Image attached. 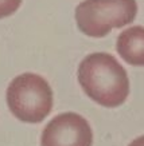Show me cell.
Instances as JSON below:
<instances>
[{
	"label": "cell",
	"instance_id": "7",
	"mask_svg": "<svg viewBox=\"0 0 144 146\" xmlns=\"http://www.w3.org/2000/svg\"><path fill=\"white\" fill-rule=\"evenodd\" d=\"M128 146H144V135H141V137L133 139V141L131 142Z\"/></svg>",
	"mask_w": 144,
	"mask_h": 146
},
{
	"label": "cell",
	"instance_id": "6",
	"mask_svg": "<svg viewBox=\"0 0 144 146\" xmlns=\"http://www.w3.org/2000/svg\"><path fill=\"white\" fill-rule=\"evenodd\" d=\"M20 4L22 0H0V19L15 13Z\"/></svg>",
	"mask_w": 144,
	"mask_h": 146
},
{
	"label": "cell",
	"instance_id": "5",
	"mask_svg": "<svg viewBox=\"0 0 144 146\" xmlns=\"http://www.w3.org/2000/svg\"><path fill=\"white\" fill-rule=\"evenodd\" d=\"M119 55L132 66H144V27H129L119 35L116 43Z\"/></svg>",
	"mask_w": 144,
	"mask_h": 146
},
{
	"label": "cell",
	"instance_id": "3",
	"mask_svg": "<svg viewBox=\"0 0 144 146\" xmlns=\"http://www.w3.org/2000/svg\"><path fill=\"white\" fill-rule=\"evenodd\" d=\"M136 13V0H84L76 8V22L85 35L102 38L113 28L131 24Z\"/></svg>",
	"mask_w": 144,
	"mask_h": 146
},
{
	"label": "cell",
	"instance_id": "2",
	"mask_svg": "<svg viewBox=\"0 0 144 146\" xmlns=\"http://www.w3.org/2000/svg\"><path fill=\"white\" fill-rule=\"evenodd\" d=\"M11 113L22 122L38 123L53 109V90L43 76L34 72L18 75L7 89Z\"/></svg>",
	"mask_w": 144,
	"mask_h": 146
},
{
	"label": "cell",
	"instance_id": "1",
	"mask_svg": "<svg viewBox=\"0 0 144 146\" xmlns=\"http://www.w3.org/2000/svg\"><path fill=\"white\" fill-rule=\"evenodd\" d=\"M77 75L86 95L104 107H117L128 98V74L111 54H89L80 63Z\"/></svg>",
	"mask_w": 144,
	"mask_h": 146
},
{
	"label": "cell",
	"instance_id": "4",
	"mask_svg": "<svg viewBox=\"0 0 144 146\" xmlns=\"http://www.w3.org/2000/svg\"><path fill=\"white\" fill-rule=\"evenodd\" d=\"M42 146H92L93 131L80 114L63 113L54 117L43 129Z\"/></svg>",
	"mask_w": 144,
	"mask_h": 146
}]
</instances>
